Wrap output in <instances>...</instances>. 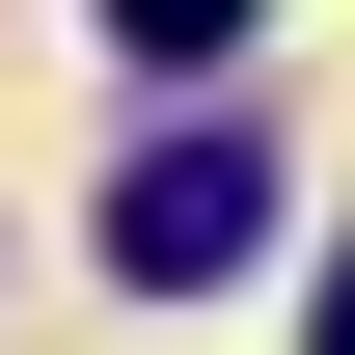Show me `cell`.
Listing matches in <instances>:
<instances>
[{"instance_id":"6da1fadb","label":"cell","mask_w":355,"mask_h":355,"mask_svg":"<svg viewBox=\"0 0 355 355\" xmlns=\"http://www.w3.org/2000/svg\"><path fill=\"white\" fill-rule=\"evenodd\" d=\"M246 246H273V137L191 110V137H137V164H110V273H137V301H219Z\"/></svg>"},{"instance_id":"7a4b0ae2","label":"cell","mask_w":355,"mask_h":355,"mask_svg":"<svg viewBox=\"0 0 355 355\" xmlns=\"http://www.w3.org/2000/svg\"><path fill=\"white\" fill-rule=\"evenodd\" d=\"M110 55H246V0H110Z\"/></svg>"},{"instance_id":"3957f363","label":"cell","mask_w":355,"mask_h":355,"mask_svg":"<svg viewBox=\"0 0 355 355\" xmlns=\"http://www.w3.org/2000/svg\"><path fill=\"white\" fill-rule=\"evenodd\" d=\"M328 355H355V246H328Z\"/></svg>"}]
</instances>
